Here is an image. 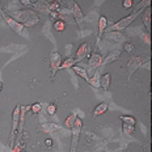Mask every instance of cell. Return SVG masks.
I'll use <instances>...</instances> for the list:
<instances>
[{"label":"cell","mask_w":152,"mask_h":152,"mask_svg":"<svg viewBox=\"0 0 152 152\" xmlns=\"http://www.w3.org/2000/svg\"><path fill=\"white\" fill-rule=\"evenodd\" d=\"M12 18H15L17 23L23 24L25 28H33L39 23V17H38L37 12L31 11V9H20L16 11L11 16Z\"/></svg>","instance_id":"6da1fadb"},{"label":"cell","mask_w":152,"mask_h":152,"mask_svg":"<svg viewBox=\"0 0 152 152\" xmlns=\"http://www.w3.org/2000/svg\"><path fill=\"white\" fill-rule=\"evenodd\" d=\"M143 11H144V9H139V11H135V9H134V12H131V15H130V16L122 18V20H119V21H117V23L113 24L112 26L106 28L105 31H121L123 29H126V28H127L129 25L132 23V21L137 20V18L139 17V15L143 13Z\"/></svg>","instance_id":"7a4b0ae2"},{"label":"cell","mask_w":152,"mask_h":152,"mask_svg":"<svg viewBox=\"0 0 152 152\" xmlns=\"http://www.w3.org/2000/svg\"><path fill=\"white\" fill-rule=\"evenodd\" d=\"M20 113H21V106L16 105L13 114H12V131H11V138H9V148H13L15 145V137L18 129V122H20Z\"/></svg>","instance_id":"3957f363"},{"label":"cell","mask_w":152,"mask_h":152,"mask_svg":"<svg viewBox=\"0 0 152 152\" xmlns=\"http://www.w3.org/2000/svg\"><path fill=\"white\" fill-rule=\"evenodd\" d=\"M0 13H1V16H3V18L5 20V23L8 24V26L11 28L12 30L15 31V33H17V34H21V36H25V26L23 24H20V23H17V21L15 20V18H12L11 16H7L4 13V11H3L1 8H0Z\"/></svg>","instance_id":"277c9868"},{"label":"cell","mask_w":152,"mask_h":152,"mask_svg":"<svg viewBox=\"0 0 152 152\" xmlns=\"http://www.w3.org/2000/svg\"><path fill=\"white\" fill-rule=\"evenodd\" d=\"M143 63H144V58H143V56H132V58H130V61L127 62V66H126V68H127L129 80L131 79V76L142 67V64H143Z\"/></svg>","instance_id":"5b68a950"},{"label":"cell","mask_w":152,"mask_h":152,"mask_svg":"<svg viewBox=\"0 0 152 152\" xmlns=\"http://www.w3.org/2000/svg\"><path fill=\"white\" fill-rule=\"evenodd\" d=\"M81 126H83V121L80 118H76L75 125L72 126V147H71V152H76L77 148V142H79V135L81 132Z\"/></svg>","instance_id":"8992f818"},{"label":"cell","mask_w":152,"mask_h":152,"mask_svg":"<svg viewBox=\"0 0 152 152\" xmlns=\"http://www.w3.org/2000/svg\"><path fill=\"white\" fill-rule=\"evenodd\" d=\"M62 61V55L59 54L58 51H53L51 55H50V69H51V72H50V77H53L55 76V74L59 71V66H61V62Z\"/></svg>","instance_id":"52a82bcc"},{"label":"cell","mask_w":152,"mask_h":152,"mask_svg":"<svg viewBox=\"0 0 152 152\" xmlns=\"http://www.w3.org/2000/svg\"><path fill=\"white\" fill-rule=\"evenodd\" d=\"M91 50H92V47H91V43L89 42H84V43H81L80 47L77 49V51H76V62H81L83 59L85 58H88V56L91 55Z\"/></svg>","instance_id":"ba28073f"},{"label":"cell","mask_w":152,"mask_h":152,"mask_svg":"<svg viewBox=\"0 0 152 152\" xmlns=\"http://www.w3.org/2000/svg\"><path fill=\"white\" fill-rule=\"evenodd\" d=\"M101 64H102V55L96 51L92 53V55H89V62H88L89 68L96 71V69H99L101 67Z\"/></svg>","instance_id":"9c48e42d"},{"label":"cell","mask_w":152,"mask_h":152,"mask_svg":"<svg viewBox=\"0 0 152 152\" xmlns=\"http://www.w3.org/2000/svg\"><path fill=\"white\" fill-rule=\"evenodd\" d=\"M72 17L75 18L76 24L79 25V26L81 28V24H83V18H84V15H83V11H81V8L79 7L77 3L72 1Z\"/></svg>","instance_id":"30bf717a"},{"label":"cell","mask_w":152,"mask_h":152,"mask_svg":"<svg viewBox=\"0 0 152 152\" xmlns=\"http://www.w3.org/2000/svg\"><path fill=\"white\" fill-rule=\"evenodd\" d=\"M104 37L109 41H114L117 43H123L126 41V37L121 31H104Z\"/></svg>","instance_id":"8fae6325"},{"label":"cell","mask_w":152,"mask_h":152,"mask_svg":"<svg viewBox=\"0 0 152 152\" xmlns=\"http://www.w3.org/2000/svg\"><path fill=\"white\" fill-rule=\"evenodd\" d=\"M62 127L58 125V123H53V122H47V123H42L41 126H38V131L41 132H49V134H51V132H55V131H59Z\"/></svg>","instance_id":"7c38bea8"},{"label":"cell","mask_w":152,"mask_h":152,"mask_svg":"<svg viewBox=\"0 0 152 152\" xmlns=\"http://www.w3.org/2000/svg\"><path fill=\"white\" fill-rule=\"evenodd\" d=\"M119 56H121V51L119 50H114V51H110L107 55H105V58L102 59V64H101V67H105L106 64H109V63H113L115 62L117 59H119Z\"/></svg>","instance_id":"4fadbf2b"},{"label":"cell","mask_w":152,"mask_h":152,"mask_svg":"<svg viewBox=\"0 0 152 152\" xmlns=\"http://www.w3.org/2000/svg\"><path fill=\"white\" fill-rule=\"evenodd\" d=\"M106 28H107V18L105 16H101L99 18V37H97V43H99V41H100L101 36L104 34V31L106 30Z\"/></svg>","instance_id":"5bb4252c"},{"label":"cell","mask_w":152,"mask_h":152,"mask_svg":"<svg viewBox=\"0 0 152 152\" xmlns=\"http://www.w3.org/2000/svg\"><path fill=\"white\" fill-rule=\"evenodd\" d=\"M100 77H101L100 71H99V69H96L94 75L92 76V77H88L87 79V83L91 84L92 87H94V88H101V85H100Z\"/></svg>","instance_id":"9a60e30c"},{"label":"cell","mask_w":152,"mask_h":152,"mask_svg":"<svg viewBox=\"0 0 152 152\" xmlns=\"http://www.w3.org/2000/svg\"><path fill=\"white\" fill-rule=\"evenodd\" d=\"M143 17H142V20H143V24L145 25V28H147L148 33H150L151 30V9L150 7L145 8V11H143Z\"/></svg>","instance_id":"2e32d148"},{"label":"cell","mask_w":152,"mask_h":152,"mask_svg":"<svg viewBox=\"0 0 152 152\" xmlns=\"http://www.w3.org/2000/svg\"><path fill=\"white\" fill-rule=\"evenodd\" d=\"M106 110H107V104H105V102L99 104V105L94 107L93 114H92V118H97L99 115H102V114L105 113Z\"/></svg>","instance_id":"e0dca14e"},{"label":"cell","mask_w":152,"mask_h":152,"mask_svg":"<svg viewBox=\"0 0 152 152\" xmlns=\"http://www.w3.org/2000/svg\"><path fill=\"white\" fill-rule=\"evenodd\" d=\"M110 81H112V76H110V74L102 75L100 77V85H101V88H104V89H107V88L110 87Z\"/></svg>","instance_id":"ac0fdd59"},{"label":"cell","mask_w":152,"mask_h":152,"mask_svg":"<svg viewBox=\"0 0 152 152\" xmlns=\"http://www.w3.org/2000/svg\"><path fill=\"white\" fill-rule=\"evenodd\" d=\"M76 59L74 58H67L63 63H61V66H59V69H68V68H72V66L76 64Z\"/></svg>","instance_id":"d6986e66"},{"label":"cell","mask_w":152,"mask_h":152,"mask_svg":"<svg viewBox=\"0 0 152 152\" xmlns=\"http://www.w3.org/2000/svg\"><path fill=\"white\" fill-rule=\"evenodd\" d=\"M72 69L79 76H81V77L84 79V80H87L89 76H88V72H87V69L83 68V67H80V66H72Z\"/></svg>","instance_id":"ffe728a7"},{"label":"cell","mask_w":152,"mask_h":152,"mask_svg":"<svg viewBox=\"0 0 152 152\" xmlns=\"http://www.w3.org/2000/svg\"><path fill=\"white\" fill-rule=\"evenodd\" d=\"M53 28H54V30H56V31H64L66 30V21L55 20L53 24Z\"/></svg>","instance_id":"44dd1931"},{"label":"cell","mask_w":152,"mask_h":152,"mask_svg":"<svg viewBox=\"0 0 152 152\" xmlns=\"http://www.w3.org/2000/svg\"><path fill=\"white\" fill-rule=\"evenodd\" d=\"M76 114L75 113H71L66 118V122H64V125H66V127H68V129H72V126L75 125V121H76Z\"/></svg>","instance_id":"7402d4cb"},{"label":"cell","mask_w":152,"mask_h":152,"mask_svg":"<svg viewBox=\"0 0 152 152\" xmlns=\"http://www.w3.org/2000/svg\"><path fill=\"white\" fill-rule=\"evenodd\" d=\"M122 129H123V132H125V134H127V135H131L132 132L135 131L134 125H129V123H123Z\"/></svg>","instance_id":"603a6c76"},{"label":"cell","mask_w":152,"mask_h":152,"mask_svg":"<svg viewBox=\"0 0 152 152\" xmlns=\"http://www.w3.org/2000/svg\"><path fill=\"white\" fill-rule=\"evenodd\" d=\"M121 119H122V123H129V125H134V126L137 123L134 117H130V115H122Z\"/></svg>","instance_id":"cb8c5ba5"},{"label":"cell","mask_w":152,"mask_h":152,"mask_svg":"<svg viewBox=\"0 0 152 152\" xmlns=\"http://www.w3.org/2000/svg\"><path fill=\"white\" fill-rule=\"evenodd\" d=\"M41 109H42V105H41L39 102H36V104H33V105L30 106V112H31V114H38L41 112Z\"/></svg>","instance_id":"d4e9b609"},{"label":"cell","mask_w":152,"mask_h":152,"mask_svg":"<svg viewBox=\"0 0 152 152\" xmlns=\"http://www.w3.org/2000/svg\"><path fill=\"white\" fill-rule=\"evenodd\" d=\"M56 104H49V105L46 106V110H47V114H50V115H54V114L56 113Z\"/></svg>","instance_id":"484cf974"},{"label":"cell","mask_w":152,"mask_h":152,"mask_svg":"<svg viewBox=\"0 0 152 152\" xmlns=\"http://www.w3.org/2000/svg\"><path fill=\"white\" fill-rule=\"evenodd\" d=\"M123 50H125L126 53H129V54H132L134 53V50H135V47L132 43H125L123 45Z\"/></svg>","instance_id":"4316f807"},{"label":"cell","mask_w":152,"mask_h":152,"mask_svg":"<svg viewBox=\"0 0 152 152\" xmlns=\"http://www.w3.org/2000/svg\"><path fill=\"white\" fill-rule=\"evenodd\" d=\"M140 38H142V41H144L145 43H147V45H150L151 43V37H150V33H142L140 34Z\"/></svg>","instance_id":"83f0119b"},{"label":"cell","mask_w":152,"mask_h":152,"mask_svg":"<svg viewBox=\"0 0 152 152\" xmlns=\"http://www.w3.org/2000/svg\"><path fill=\"white\" fill-rule=\"evenodd\" d=\"M134 5V0H123V8L129 9Z\"/></svg>","instance_id":"f1b7e54d"},{"label":"cell","mask_w":152,"mask_h":152,"mask_svg":"<svg viewBox=\"0 0 152 152\" xmlns=\"http://www.w3.org/2000/svg\"><path fill=\"white\" fill-rule=\"evenodd\" d=\"M20 3H21V4H24V5H26V7H29V5L33 4V3H31V0H20Z\"/></svg>","instance_id":"f546056e"},{"label":"cell","mask_w":152,"mask_h":152,"mask_svg":"<svg viewBox=\"0 0 152 152\" xmlns=\"http://www.w3.org/2000/svg\"><path fill=\"white\" fill-rule=\"evenodd\" d=\"M46 145L51 147V145H53V140H51V139H46Z\"/></svg>","instance_id":"4dcf8cb0"},{"label":"cell","mask_w":152,"mask_h":152,"mask_svg":"<svg viewBox=\"0 0 152 152\" xmlns=\"http://www.w3.org/2000/svg\"><path fill=\"white\" fill-rule=\"evenodd\" d=\"M1 89H3V83L0 81V92H1Z\"/></svg>","instance_id":"1f68e13d"}]
</instances>
